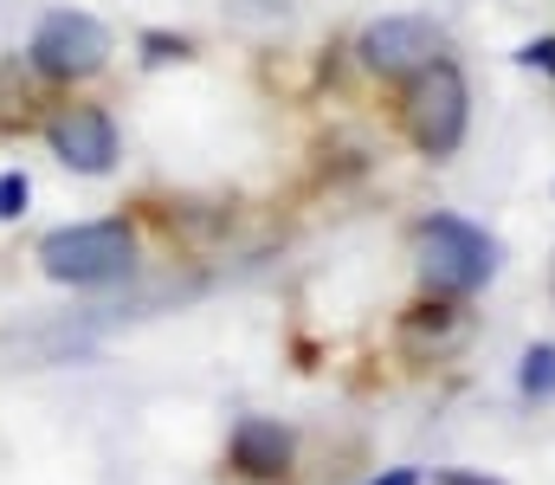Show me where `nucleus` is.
Masks as SVG:
<instances>
[{"label": "nucleus", "instance_id": "obj_9", "mask_svg": "<svg viewBox=\"0 0 555 485\" xmlns=\"http://www.w3.org/2000/svg\"><path fill=\"white\" fill-rule=\"evenodd\" d=\"M26 201H33V181H26L20 168H7V175H0V220H20Z\"/></svg>", "mask_w": 555, "mask_h": 485}, {"label": "nucleus", "instance_id": "obj_12", "mask_svg": "<svg viewBox=\"0 0 555 485\" xmlns=\"http://www.w3.org/2000/svg\"><path fill=\"white\" fill-rule=\"evenodd\" d=\"M369 485H420L414 467H395V473H382V480H369Z\"/></svg>", "mask_w": 555, "mask_h": 485}, {"label": "nucleus", "instance_id": "obj_2", "mask_svg": "<svg viewBox=\"0 0 555 485\" xmlns=\"http://www.w3.org/2000/svg\"><path fill=\"white\" fill-rule=\"evenodd\" d=\"M414 259H420L426 292H439V298H472L478 285L498 279V240H491L485 227L459 220V214H433V220H420Z\"/></svg>", "mask_w": 555, "mask_h": 485}, {"label": "nucleus", "instance_id": "obj_11", "mask_svg": "<svg viewBox=\"0 0 555 485\" xmlns=\"http://www.w3.org/2000/svg\"><path fill=\"white\" fill-rule=\"evenodd\" d=\"M142 46H149V59H155V65H162V59H188V39H168V33H149Z\"/></svg>", "mask_w": 555, "mask_h": 485}, {"label": "nucleus", "instance_id": "obj_3", "mask_svg": "<svg viewBox=\"0 0 555 485\" xmlns=\"http://www.w3.org/2000/svg\"><path fill=\"white\" fill-rule=\"evenodd\" d=\"M401 124L414 137L420 156H452L465 143V124H472V91H465V72L452 59H433L420 78H408V98H401Z\"/></svg>", "mask_w": 555, "mask_h": 485}, {"label": "nucleus", "instance_id": "obj_4", "mask_svg": "<svg viewBox=\"0 0 555 485\" xmlns=\"http://www.w3.org/2000/svg\"><path fill=\"white\" fill-rule=\"evenodd\" d=\"M33 72L52 78V85H78V78H98L111 65V26L78 13V7H59L33 26V46H26Z\"/></svg>", "mask_w": 555, "mask_h": 485}, {"label": "nucleus", "instance_id": "obj_13", "mask_svg": "<svg viewBox=\"0 0 555 485\" xmlns=\"http://www.w3.org/2000/svg\"><path fill=\"white\" fill-rule=\"evenodd\" d=\"M433 485H504V480H478V473H439Z\"/></svg>", "mask_w": 555, "mask_h": 485}, {"label": "nucleus", "instance_id": "obj_7", "mask_svg": "<svg viewBox=\"0 0 555 485\" xmlns=\"http://www.w3.org/2000/svg\"><path fill=\"white\" fill-rule=\"evenodd\" d=\"M227 460H233V473H240V480L278 485V480H291V460H297V434H291L284 421L246 414V421L233 427V441H227Z\"/></svg>", "mask_w": 555, "mask_h": 485}, {"label": "nucleus", "instance_id": "obj_8", "mask_svg": "<svg viewBox=\"0 0 555 485\" xmlns=\"http://www.w3.org/2000/svg\"><path fill=\"white\" fill-rule=\"evenodd\" d=\"M517 388H524L530 401H555V343H530V349H524Z\"/></svg>", "mask_w": 555, "mask_h": 485}, {"label": "nucleus", "instance_id": "obj_10", "mask_svg": "<svg viewBox=\"0 0 555 485\" xmlns=\"http://www.w3.org/2000/svg\"><path fill=\"white\" fill-rule=\"evenodd\" d=\"M517 59H524L530 72H550V78H555V39H530V46H524Z\"/></svg>", "mask_w": 555, "mask_h": 485}, {"label": "nucleus", "instance_id": "obj_5", "mask_svg": "<svg viewBox=\"0 0 555 485\" xmlns=\"http://www.w3.org/2000/svg\"><path fill=\"white\" fill-rule=\"evenodd\" d=\"M356 52H362V65H369L375 78L408 85V78H420V72L446 52V39H439V26L420 20V13H388V20H375V26L362 33Z\"/></svg>", "mask_w": 555, "mask_h": 485}, {"label": "nucleus", "instance_id": "obj_1", "mask_svg": "<svg viewBox=\"0 0 555 485\" xmlns=\"http://www.w3.org/2000/svg\"><path fill=\"white\" fill-rule=\"evenodd\" d=\"M39 272L59 285H117L137 272V227L130 220H78L39 240Z\"/></svg>", "mask_w": 555, "mask_h": 485}, {"label": "nucleus", "instance_id": "obj_6", "mask_svg": "<svg viewBox=\"0 0 555 485\" xmlns=\"http://www.w3.org/2000/svg\"><path fill=\"white\" fill-rule=\"evenodd\" d=\"M46 143H52V156L65 162V168H78V175H111L117 168V124L98 104H59L46 117Z\"/></svg>", "mask_w": 555, "mask_h": 485}]
</instances>
